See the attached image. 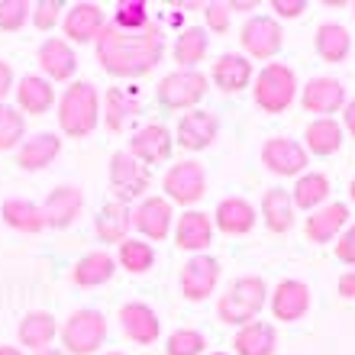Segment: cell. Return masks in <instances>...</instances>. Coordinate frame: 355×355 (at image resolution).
<instances>
[{"instance_id":"cell-33","label":"cell","mask_w":355,"mask_h":355,"mask_svg":"<svg viewBox=\"0 0 355 355\" xmlns=\"http://www.w3.org/2000/svg\"><path fill=\"white\" fill-rule=\"evenodd\" d=\"M304 142H307V152H313L320 159L336 155L339 146H343V126L333 116H317L304 132Z\"/></svg>"},{"instance_id":"cell-32","label":"cell","mask_w":355,"mask_h":355,"mask_svg":"<svg viewBox=\"0 0 355 355\" xmlns=\"http://www.w3.org/2000/svg\"><path fill=\"white\" fill-rule=\"evenodd\" d=\"M58 327H55V317L46 313V310H33L26 317L19 320V343L29 349V352H42L49 349V343L55 339Z\"/></svg>"},{"instance_id":"cell-44","label":"cell","mask_w":355,"mask_h":355,"mask_svg":"<svg viewBox=\"0 0 355 355\" xmlns=\"http://www.w3.org/2000/svg\"><path fill=\"white\" fill-rule=\"evenodd\" d=\"M230 13H233V10H230V3H216V0L204 7L207 26L214 29V33H226V29H230Z\"/></svg>"},{"instance_id":"cell-37","label":"cell","mask_w":355,"mask_h":355,"mask_svg":"<svg viewBox=\"0 0 355 355\" xmlns=\"http://www.w3.org/2000/svg\"><path fill=\"white\" fill-rule=\"evenodd\" d=\"M207 49H210V36H207L204 29H184L175 42V62L181 68H194L197 62H204Z\"/></svg>"},{"instance_id":"cell-39","label":"cell","mask_w":355,"mask_h":355,"mask_svg":"<svg viewBox=\"0 0 355 355\" xmlns=\"http://www.w3.org/2000/svg\"><path fill=\"white\" fill-rule=\"evenodd\" d=\"M120 265L132 275H142L155 265V249L142 239H126V243H120Z\"/></svg>"},{"instance_id":"cell-18","label":"cell","mask_w":355,"mask_h":355,"mask_svg":"<svg viewBox=\"0 0 355 355\" xmlns=\"http://www.w3.org/2000/svg\"><path fill=\"white\" fill-rule=\"evenodd\" d=\"M310 310V288L297 278H284L281 284H275L271 294V313L281 323H294Z\"/></svg>"},{"instance_id":"cell-5","label":"cell","mask_w":355,"mask_h":355,"mask_svg":"<svg viewBox=\"0 0 355 355\" xmlns=\"http://www.w3.org/2000/svg\"><path fill=\"white\" fill-rule=\"evenodd\" d=\"M107 339V317L101 310H75L62 327V346L71 355H94Z\"/></svg>"},{"instance_id":"cell-26","label":"cell","mask_w":355,"mask_h":355,"mask_svg":"<svg viewBox=\"0 0 355 355\" xmlns=\"http://www.w3.org/2000/svg\"><path fill=\"white\" fill-rule=\"evenodd\" d=\"M130 226H132V210H130V204H120V200L103 204L97 220H94V230H97L101 243H126Z\"/></svg>"},{"instance_id":"cell-48","label":"cell","mask_w":355,"mask_h":355,"mask_svg":"<svg viewBox=\"0 0 355 355\" xmlns=\"http://www.w3.org/2000/svg\"><path fill=\"white\" fill-rule=\"evenodd\" d=\"M343 130L355 136V97L346 101V107H343Z\"/></svg>"},{"instance_id":"cell-3","label":"cell","mask_w":355,"mask_h":355,"mask_svg":"<svg viewBox=\"0 0 355 355\" xmlns=\"http://www.w3.org/2000/svg\"><path fill=\"white\" fill-rule=\"evenodd\" d=\"M265 304H268V284L259 275H243L223 291V297L216 304V313H220L223 323L245 327L262 313Z\"/></svg>"},{"instance_id":"cell-50","label":"cell","mask_w":355,"mask_h":355,"mask_svg":"<svg viewBox=\"0 0 355 355\" xmlns=\"http://www.w3.org/2000/svg\"><path fill=\"white\" fill-rule=\"evenodd\" d=\"M230 10H255V3L249 0V3H243V0H236V3H230Z\"/></svg>"},{"instance_id":"cell-56","label":"cell","mask_w":355,"mask_h":355,"mask_svg":"<svg viewBox=\"0 0 355 355\" xmlns=\"http://www.w3.org/2000/svg\"><path fill=\"white\" fill-rule=\"evenodd\" d=\"M352 10H355V3H352Z\"/></svg>"},{"instance_id":"cell-20","label":"cell","mask_w":355,"mask_h":355,"mask_svg":"<svg viewBox=\"0 0 355 355\" xmlns=\"http://www.w3.org/2000/svg\"><path fill=\"white\" fill-rule=\"evenodd\" d=\"M349 223V207L346 204H327L320 207V210H313V214L307 216V223H304V233H307L310 243H333V239H339V233L346 230Z\"/></svg>"},{"instance_id":"cell-29","label":"cell","mask_w":355,"mask_h":355,"mask_svg":"<svg viewBox=\"0 0 355 355\" xmlns=\"http://www.w3.org/2000/svg\"><path fill=\"white\" fill-rule=\"evenodd\" d=\"M249 78H252V62L236 55V52H226L214 62V81L220 91L239 94L243 87H249Z\"/></svg>"},{"instance_id":"cell-15","label":"cell","mask_w":355,"mask_h":355,"mask_svg":"<svg viewBox=\"0 0 355 355\" xmlns=\"http://www.w3.org/2000/svg\"><path fill=\"white\" fill-rule=\"evenodd\" d=\"M120 327H123V333H126L132 343H139V346H152L162 333L159 313H155L149 304H142V300L123 304L120 307Z\"/></svg>"},{"instance_id":"cell-36","label":"cell","mask_w":355,"mask_h":355,"mask_svg":"<svg viewBox=\"0 0 355 355\" xmlns=\"http://www.w3.org/2000/svg\"><path fill=\"white\" fill-rule=\"evenodd\" d=\"M103 120H107V130L110 132H120L126 130V123L130 116L139 113V101H136V94L123 91V87H110L107 91V101H103Z\"/></svg>"},{"instance_id":"cell-31","label":"cell","mask_w":355,"mask_h":355,"mask_svg":"<svg viewBox=\"0 0 355 355\" xmlns=\"http://www.w3.org/2000/svg\"><path fill=\"white\" fill-rule=\"evenodd\" d=\"M313 49H317V55L323 62H346L349 52H352V36H349V29L343 23H323L317 29V36H313Z\"/></svg>"},{"instance_id":"cell-11","label":"cell","mask_w":355,"mask_h":355,"mask_svg":"<svg viewBox=\"0 0 355 355\" xmlns=\"http://www.w3.org/2000/svg\"><path fill=\"white\" fill-rule=\"evenodd\" d=\"M216 281H220V262L214 255H194L181 268V291L187 300H197V304L214 294Z\"/></svg>"},{"instance_id":"cell-35","label":"cell","mask_w":355,"mask_h":355,"mask_svg":"<svg viewBox=\"0 0 355 355\" xmlns=\"http://www.w3.org/2000/svg\"><path fill=\"white\" fill-rule=\"evenodd\" d=\"M327 197H329V178L323 171H304L297 178V184H294L291 200L300 210H320V207L327 204Z\"/></svg>"},{"instance_id":"cell-14","label":"cell","mask_w":355,"mask_h":355,"mask_svg":"<svg viewBox=\"0 0 355 355\" xmlns=\"http://www.w3.org/2000/svg\"><path fill=\"white\" fill-rule=\"evenodd\" d=\"M81 210H85V194H81L75 184L55 187V191L46 197V204H42L46 226H52V230H68V226L81 216Z\"/></svg>"},{"instance_id":"cell-47","label":"cell","mask_w":355,"mask_h":355,"mask_svg":"<svg viewBox=\"0 0 355 355\" xmlns=\"http://www.w3.org/2000/svg\"><path fill=\"white\" fill-rule=\"evenodd\" d=\"M10 91H13V68L7 62H0V103H3V97Z\"/></svg>"},{"instance_id":"cell-23","label":"cell","mask_w":355,"mask_h":355,"mask_svg":"<svg viewBox=\"0 0 355 355\" xmlns=\"http://www.w3.org/2000/svg\"><path fill=\"white\" fill-rule=\"evenodd\" d=\"M17 91V110L29 113V116H42V113L52 110L55 103V91L42 75H26L19 78V85L13 87Z\"/></svg>"},{"instance_id":"cell-17","label":"cell","mask_w":355,"mask_h":355,"mask_svg":"<svg viewBox=\"0 0 355 355\" xmlns=\"http://www.w3.org/2000/svg\"><path fill=\"white\" fill-rule=\"evenodd\" d=\"M300 103H304V110L329 116V113H336L346 107V87H343V81H336V78H323V75L310 78L304 94H300Z\"/></svg>"},{"instance_id":"cell-8","label":"cell","mask_w":355,"mask_h":355,"mask_svg":"<svg viewBox=\"0 0 355 355\" xmlns=\"http://www.w3.org/2000/svg\"><path fill=\"white\" fill-rule=\"evenodd\" d=\"M162 187H165L168 200H175V204H184V207L197 204V200L207 194L204 165H200V162H178V165H171V168L165 171Z\"/></svg>"},{"instance_id":"cell-30","label":"cell","mask_w":355,"mask_h":355,"mask_svg":"<svg viewBox=\"0 0 355 355\" xmlns=\"http://www.w3.org/2000/svg\"><path fill=\"white\" fill-rule=\"evenodd\" d=\"M0 216H3V223H7L10 230H17V233H39V230H46L42 207L26 200V197H10V200H3Z\"/></svg>"},{"instance_id":"cell-52","label":"cell","mask_w":355,"mask_h":355,"mask_svg":"<svg viewBox=\"0 0 355 355\" xmlns=\"http://www.w3.org/2000/svg\"><path fill=\"white\" fill-rule=\"evenodd\" d=\"M33 355H65L62 349H42V352H33Z\"/></svg>"},{"instance_id":"cell-9","label":"cell","mask_w":355,"mask_h":355,"mask_svg":"<svg viewBox=\"0 0 355 355\" xmlns=\"http://www.w3.org/2000/svg\"><path fill=\"white\" fill-rule=\"evenodd\" d=\"M262 165L281 178H300L310 159L300 142L288 139V136H275V139H265L262 146Z\"/></svg>"},{"instance_id":"cell-19","label":"cell","mask_w":355,"mask_h":355,"mask_svg":"<svg viewBox=\"0 0 355 355\" xmlns=\"http://www.w3.org/2000/svg\"><path fill=\"white\" fill-rule=\"evenodd\" d=\"M39 68H42V75L46 81H68V78H75L78 71V55L75 49L68 46L65 39H46L42 46H39Z\"/></svg>"},{"instance_id":"cell-10","label":"cell","mask_w":355,"mask_h":355,"mask_svg":"<svg viewBox=\"0 0 355 355\" xmlns=\"http://www.w3.org/2000/svg\"><path fill=\"white\" fill-rule=\"evenodd\" d=\"M171 146H175V142H171L168 126H162V123H146V126L130 139V149L126 152L149 168V165H162V162L171 159Z\"/></svg>"},{"instance_id":"cell-21","label":"cell","mask_w":355,"mask_h":355,"mask_svg":"<svg viewBox=\"0 0 355 355\" xmlns=\"http://www.w3.org/2000/svg\"><path fill=\"white\" fill-rule=\"evenodd\" d=\"M175 243L181 249L194 255H204V249L214 243V223L210 216L200 214V210H187V214L178 216V226H175Z\"/></svg>"},{"instance_id":"cell-16","label":"cell","mask_w":355,"mask_h":355,"mask_svg":"<svg viewBox=\"0 0 355 355\" xmlns=\"http://www.w3.org/2000/svg\"><path fill=\"white\" fill-rule=\"evenodd\" d=\"M239 42L252 58H271L281 49V26L271 17H249L239 33Z\"/></svg>"},{"instance_id":"cell-42","label":"cell","mask_w":355,"mask_h":355,"mask_svg":"<svg viewBox=\"0 0 355 355\" xmlns=\"http://www.w3.org/2000/svg\"><path fill=\"white\" fill-rule=\"evenodd\" d=\"M204 349H207L204 333H197V329H175L168 336L165 352L168 355H200Z\"/></svg>"},{"instance_id":"cell-55","label":"cell","mask_w":355,"mask_h":355,"mask_svg":"<svg viewBox=\"0 0 355 355\" xmlns=\"http://www.w3.org/2000/svg\"><path fill=\"white\" fill-rule=\"evenodd\" d=\"M107 355H120V352H107Z\"/></svg>"},{"instance_id":"cell-1","label":"cell","mask_w":355,"mask_h":355,"mask_svg":"<svg viewBox=\"0 0 355 355\" xmlns=\"http://www.w3.org/2000/svg\"><path fill=\"white\" fill-rule=\"evenodd\" d=\"M165 55V36L159 23H149L142 29H120L113 23H103L97 36V62L107 75L116 78H139L149 75Z\"/></svg>"},{"instance_id":"cell-49","label":"cell","mask_w":355,"mask_h":355,"mask_svg":"<svg viewBox=\"0 0 355 355\" xmlns=\"http://www.w3.org/2000/svg\"><path fill=\"white\" fill-rule=\"evenodd\" d=\"M339 294H343V297H355V271L339 275Z\"/></svg>"},{"instance_id":"cell-22","label":"cell","mask_w":355,"mask_h":355,"mask_svg":"<svg viewBox=\"0 0 355 355\" xmlns=\"http://www.w3.org/2000/svg\"><path fill=\"white\" fill-rule=\"evenodd\" d=\"M58 152H62V139L55 132H36V136L23 139L17 152V165L23 171H42L58 159Z\"/></svg>"},{"instance_id":"cell-46","label":"cell","mask_w":355,"mask_h":355,"mask_svg":"<svg viewBox=\"0 0 355 355\" xmlns=\"http://www.w3.org/2000/svg\"><path fill=\"white\" fill-rule=\"evenodd\" d=\"M271 10L284 19H294L307 10V0H271Z\"/></svg>"},{"instance_id":"cell-43","label":"cell","mask_w":355,"mask_h":355,"mask_svg":"<svg viewBox=\"0 0 355 355\" xmlns=\"http://www.w3.org/2000/svg\"><path fill=\"white\" fill-rule=\"evenodd\" d=\"M58 10H62V3H55V0H42V3H33V23H36V29H52L58 23Z\"/></svg>"},{"instance_id":"cell-2","label":"cell","mask_w":355,"mask_h":355,"mask_svg":"<svg viewBox=\"0 0 355 355\" xmlns=\"http://www.w3.org/2000/svg\"><path fill=\"white\" fill-rule=\"evenodd\" d=\"M101 123V97L91 81H75L58 101V126L71 139H85Z\"/></svg>"},{"instance_id":"cell-41","label":"cell","mask_w":355,"mask_h":355,"mask_svg":"<svg viewBox=\"0 0 355 355\" xmlns=\"http://www.w3.org/2000/svg\"><path fill=\"white\" fill-rule=\"evenodd\" d=\"M33 17V3L29 0H0V29L3 33H17L23 23Z\"/></svg>"},{"instance_id":"cell-51","label":"cell","mask_w":355,"mask_h":355,"mask_svg":"<svg viewBox=\"0 0 355 355\" xmlns=\"http://www.w3.org/2000/svg\"><path fill=\"white\" fill-rule=\"evenodd\" d=\"M0 355H23L17 346H0Z\"/></svg>"},{"instance_id":"cell-6","label":"cell","mask_w":355,"mask_h":355,"mask_svg":"<svg viewBox=\"0 0 355 355\" xmlns=\"http://www.w3.org/2000/svg\"><path fill=\"white\" fill-rule=\"evenodd\" d=\"M155 94H159V103L168 107V110H191V107L204 101L207 78L197 68H178V71L162 78Z\"/></svg>"},{"instance_id":"cell-53","label":"cell","mask_w":355,"mask_h":355,"mask_svg":"<svg viewBox=\"0 0 355 355\" xmlns=\"http://www.w3.org/2000/svg\"><path fill=\"white\" fill-rule=\"evenodd\" d=\"M349 197H352V200H355V178H352V181H349Z\"/></svg>"},{"instance_id":"cell-45","label":"cell","mask_w":355,"mask_h":355,"mask_svg":"<svg viewBox=\"0 0 355 355\" xmlns=\"http://www.w3.org/2000/svg\"><path fill=\"white\" fill-rule=\"evenodd\" d=\"M336 259L339 262H346L349 268H355V223L346 226L336 239Z\"/></svg>"},{"instance_id":"cell-34","label":"cell","mask_w":355,"mask_h":355,"mask_svg":"<svg viewBox=\"0 0 355 355\" xmlns=\"http://www.w3.org/2000/svg\"><path fill=\"white\" fill-rule=\"evenodd\" d=\"M262 216L271 233H288L294 226V200L284 187H271L262 197Z\"/></svg>"},{"instance_id":"cell-24","label":"cell","mask_w":355,"mask_h":355,"mask_svg":"<svg viewBox=\"0 0 355 355\" xmlns=\"http://www.w3.org/2000/svg\"><path fill=\"white\" fill-rule=\"evenodd\" d=\"M216 226H220V233L226 236H245L249 230L255 226V207L245 200V197H223L220 204H216Z\"/></svg>"},{"instance_id":"cell-12","label":"cell","mask_w":355,"mask_h":355,"mask_svg":"<svg viewBox=\"0 0 355 355\" xmlns=\"http://www.w3.org/2000/svg\"><path fill=\"white\" fill-rule=\"evenodd\" d=\"M171 200L168 197H142L136 210H132V226L139 230L146 239L162 243L171 233Z\"/></svg>"},{"instance_id":"cell-40","label":"cell","mask_w":355,"mask_h":355,"mask_svg":"<svg viewBox=\"0 0 355 355\" xmlns=\"http://www.w3.org/2000/svg\"><path fill=\"white\" fill-rule=\"evenodd\" d=\"M149 7L146 0H120L116 3V13H113V26L120 29H142L149 26Z\"/></svg>"},{"instance_id":"cell-25","label":"cell","mask_w":355,"mask_h":355,"mask_svg":"<svg viewBox=\"0 0 355 355\" xmlns=\"http://www.w3.org/2000/svg\"><path fill=\"white\" fill-rule=\"evenodd\" d=\"M65 36L71 42H97L103 29V10L97 3H75L65 13Z\"/></svg>"},{"instance_id":"cell-38","label":"cell","mask_w":355,"mask_h":355,"mask_svg":"<svg viewBox=\"0 0 355 355\" xmlns=\"http://www.w3.org/2000/svg\"><path fill=\"white\" fill-rule=\"evenodd\" d=\"M26 139V123H23V113L10 103H0V152L19 149Z\"/></svg>"},{"instance_id":"cell-7","label":"cell","mask_w":355,"mask_h":355,"mask_svg":"<svg viewBox=\"0 0 355 355\" xmlns=\"http://www.w3.org/2000/svg\"><path fill=\"white\" fill-rule=\"evenodd\" d=\"M110 184L116 191V200L120 204H130L136 197H142L152 184L149 168L136 162L130 152H113L110 155Z\"/></svg>"},{"instance_id":"cell-54","label":"cell","mask_w":355,"mask_h":355,"mask_svg":"<svg viewBox=\"0 0 355 355\" xmlns=\"http://www.w3.org/2000/svg\"><path fill=\"white\" fill-rule=\"evenodd\" d=\"M210 355H226V352H210Z\"/></svg>"},{"instance_id":"cell-28","label":"cell","mask_w":355,"mask_h":355,"mask_svg":"<svg viewBox=\"0 0 355 355\" xmlns=\"http://www.w3.org/2000/svg\"><path fill=\"white\" fill-rule=\"evenodd\" d=\"M113 271H116V259L110 252H87L75 262L71 281L78 288H101L113 278Z\"/></svg>"},{"instance_id":"cell-27","label":"cell","mask_w":355,"mask_h":355,"mask_svg":"<svg viewBox=\"0 0 355 355\" xmlns=\"http://www.w3.org/2000/svg\"><path fill=\"white\" fill-rule=\"evenodd\" d=\"M233 349L236 355H275L278 349V333L271 323H262V320H252V323H245L239 327L233 339Z\"/></svg>"},{"instance_id":"cell-13","label":"cell","mask_w":355,"mask_h":355,"mask_svg":"<svg viewBox=\"0 0 355 355\" xmlns=\"http://www.w3.org/2000/svg\"><path fill=\"white\" fill-rule=\"evenodd\" d=\"M216 132H220V120H216L214 113L210 110H191V113H184V116L178 120L175 139H178L181 149L200 152V149H207V146L216 139Z\"/></svg>"},{"instance_id":"cell-4","label":"cell","mask_w":355,"mask_h":355,"mask_svg":"<svg viewBox=\"0 0 355 355\" xmlns=\"http://www.w3.org/2000/svg\"><path fill=\"white\" fill-rule=\"evenodd\" d=\"M255 107L265 113H284L297 97V75L294 68L284 65V62H271L259 71L252 87Z\"/></svg>"}]
</instances>
